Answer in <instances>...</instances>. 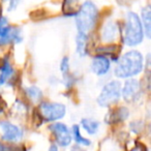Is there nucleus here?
Segmentation results:
<instances>
[{"instance_id": "f8f14e48", "label": "nucleus", "mask_w": 151, "mask_h": 151, "mask_svg": "<svg viewBox=\"0 0 151 151\" xmlns=\"http://www.w3.org/2000/svg\"><path fill=\"white\" fill-rule=\"evenodd\" d=\"M130 115L129 109L127 107H119L109 112L106 118V122L108 124H116L119 122H123L128 119Z\"/></svg>"}, {"instance_id": "1a4fd4ad", "label": "nucleus", "mask_w": 151, "mask_h": 151, "mask_svg": "<svg viewBox=\"0 0 151 151\" xmlns=\"http://www.w3.org/2000/svg\"><path fill=\"white\" fill-rule=\"evenodd\" d=\"M90 70L97 78H104L112 70V60L105 55L97 54L90 61Z\"/></svg>"}, {"instance_id": "6ab92c4d", "label": "nucleus", "mask_w": 151, "mask_h": 151, "mask_svg": "<svg viewBox=\"0 0 151 151\" xmlns=\"http://www.w3.org/2000/svg\"><path fill=\"white\" fill-rule=\"evenodd\" d=\"M69 69H70V59H69L68 56H64L60 61L59 70L62 73V76H65L69 73Z\"/></svg>"}, {"instance_id": "dca6fc26", "label": "nucleus", "mask_w": 151, "mask_h": 151, "mask_svg": "<svg viewBox=\"0 0 151 151\" xmlns=\"http://www.w3.org/2000/svg\"><path fill=\"white\" fill-rule=\"evenodd\" d=\"M15 75V69L12 65L11 61L4 58L0 66V87L4 86Z\"/></svg>"}, {"instance_id": "4be33fe9", "label": "nucleus", "mask_w": 151, "mask_h": 151, "mask_svg": "<svg viewBox=\"0 0 151 151\" xmlns=\"http://www.w3.org/2000/svg\"><path fill=\"white\" fill-rule=\"evenodd\" d=\"M48 151H60L59 150V147L57 146L55 143H52V144L49 146V149H48Z\"/></svg>"}, {"instance_id": "0eeeda50", "label": "nucleus", "mask_w": 151, "mask_h": 151, "mask_svg": "<svg viewBox=\"0 0 151 151\" xmlns=\"http://www.w3.org/2000/svg\"><path fill=\"white\" fill-rule=\"evenodd\" d=\"M49 130L55 139V144L59 148H68L73 144L70 127L61 121L53 122L49 125Z\"/></svg>"}, {"instance_id": "4468645a", "label": "nucleus", "mask_w": 151, "mask_h": 151, "mask_svg": "<svg viewBox=\"0 0 151 151\" xmlns=\"http://www.w3.org/2000/svg\"><path fill=\"white\" fill-rule=\"evenodd\" d=\"M88 46H89V35L84 33L77 32L75 38V50L76 54L81 58H84L88 55Z\"/></svg>"}, {"instance_id": "a211bd4d", "label": "nucleus", "mask_w": 151, "mask_h": 151, "mask_svg": "<svg viewBox=\"0 0 151 151\" xmlns=\"http://www.w3.org/2000/svg\"><path fill=\"white\" fill-rule=\"evenodd\" d=\"M26 96L33 103H40L42 101V97H44V92L42 90L36 85H30V86L25 88Z\"/></svg>"}, {"instance_id": "ddd939ff", "label": "nucleus", "mask_w": 151, "mask_h": 151, "mask_svg": "<svg viewBox=\"0 0 151 151\" xmlns=\"http://www.w3.org/2000/svg\"><path fill=\"white\" fill-rule=\"evenodd\" d=\"M70 132L73 142L76 144V146L87 148V147H90L92 145V141L82 134V129H81L79 124H73L70 127Z\"/></svg>"}, {"instance_id": "f257e3e1", "label": "nucleus", "mask_w": 151, "mask_h": 151, "mask_svg": "<svg viewBox=\"0 0 151 151\" xmlns=\"http://www.w3.org/2000/svg\"><path fill=\"white\" fill-rule=\"evenodd\" d=\"M144 68L145 56L139 50L132 49L118 57L113 73L118 80H126L137 78L144 71Z\"/></svg>"}, {"instance_id": "2eb2a0df", "label": "nucleus", "mask_w": 151, "mask_h": 151, "mask_svg": "<svg viewBox=\"0 0 151 151\" xmlns=\"http://www.w3.org/2000/svg\"><path fill=\"white\" fill-rule=\"evenodd\" d=\"M80 127L86 132L87 136H96L101 129V122L92 117H84L80 121Z\"/></svg>"}, {"instance_id": "f03ea898", "label": "nucleus", "mask_w": 151, "mask_h": 151, "mask_svg": "<svg viewBox=\"0 0 151 151\" xmlns=\"http://www.w3.org/2000/svg\"><path fill=\"white\" fill-rule=\"evenodd\" d=\"M73 18L77 32L90 35L99 22V9L92 0H85L77 9Z\"/></svg>"}, {"instance_id": "7ed1b4c3", "label": "nucleus", "mask_w": 151, "mask_h": 151, "mask_svg": "<svg viewBox=\"0 0 151 151\" xmlns=\"http://www.w3.org/2000/svg\"><path fill=\"white\" fill-rule=\"evenodd\" d=\"M121 36L123 44L128 48H136L142 45L145 40V33L139 14L132 11H128L125 14Z\"/></svg>"}, {"instance_id": "39448f33", "label": "nucleus", "mask_w": 151, "mask_h": 151, "mask_svg": "<svg viewBox=\"0 0 151 151\" xmlns=\"http://www.w3.org/2000/svg\"><path fill=\"white\" fill-rule=\"evenodd\" d=\"M38 112L40 117L47 122L61 121L66 115V107L64 104L59 101H42L38 105Z\"/></svg>"}, {"instance_id": "5701e85b", "label": "nucleus", "mask_w": 151, "mask_h": 151, "mask_svg": "<svg viewBox=\"0 0 151 151\" xmlns=\"http://www.w3.org/2000/svg\"><path fill=\"white\" fill-rule=\"evenodd\" d=\"M0 151H9V147L1 141H0Z\"/></svg>"}, {"instance_id": "20e7f679", "label": "nucleus", "mask_w": 151, "mask_h": 151, "mask_svg": "<svg viewBox=\"0 0 151 151\" xmlns=\"http://www.w3.org/2000/svg\"><path fill=\"white\" fill-rule=\"evenodd\" d=\"M121 86L122 83L119 80H111L106 83L96 97L97 106L107 109L119 103L121 99Z\"/></svg>"}, {"instance_id": "aec40b11", "label": "nucleus", "mask_w": 151, "mask_h": 151, "mask_svg": "<svg viewBox=\"0 0 151 151\" xmlns=\"http://www.w3.org/2000/svg\"><path fill=\"white\" fill-rule=\"evenodd\" d=\"M79 0H64V2H63V6L67 5V9H65L64 11H71V14L73 15L75 17L76 15V12L73 9V4H75L76 2H78Z\"/></svg>"}, {"instance_id": "9d476101", "label": "nucleus", "mask_w": 151, "mask_h": 151, "mask_svg": "<svg viewBox=\"0 0 151 151\" xmlns=\"http://www.w3.org/2000/svg\"><path fill=\"white\" fill-rule=\"evenodd\" d=\"M141 83L137 78L126 79L121 86V99L125 103H134L141 95Z\"/></svg>"}, {"instance_id": "423d86ee", "label": "nucleus", "mask_w": 151, "mask_h": 151, "mask_svg": "<svg viewBox=\"0 0 151 151\" xmlns=\"http://www.w3.org/2000/svg\"><path fill=\"white\" fill-rule=\"evenodd\" d=\"M23 40L22 29L19 26H12L5 16L0 17V47L9 44H21Z\"/></svg>"}, {"instance_id": "6e6552de", "label": "nucleus", "mask_w": 151, "mask_h": 151, "mask_svg": "<svg viewBox=\"0 0 151 151\" xmlns=\"http://www.w3.org/2000/svg\"><path fill=\"white\" fill-rule=\"evenodd\" d=\"M24 138L21 126L7 120H0V140L5 143H19Z\"/></svg>"}, {"instance_id": "b1692460", "label": "nucleus", "mask_w": 151, "mask_h": 151, "mask_svg": "<svg viewBox=\"0 0 151 151\" xmlns=\"http://www.w3.org/2000/svg\"><path fill=\"white\" fill-rule=\"evenodd\" d=\"M69 151H87L85 150V148H82V147H79V146H73L70 148Z\"/></svg>"}, {"instance_id": "9b49d317", "label": "nucleus", "mask_w": 151, "mask_h": 151, "mask_svg": "<svg viewBox=\"0 0 151 151\" xmlns=\"http://www.w3.org/2000/svg\"><path fill=\"white\" fill-rule=\"evenodd\" d=\"M121 35V29L117 22L108 19L101 28V40L104 44L113 45Z\"/></svg>"}, {"instance_id": "f3484780", "label": "nucleus", "mask_w": 151, "mask_h": 151, "mask_svg": "<svg viewBox=\"0 0 151 151\" xmlns=\"http://www.w3.org/2000/svg\"><path fill=\"white\" fill-rule=\"evenodd\" d=\"M139 17H140L141 23H142L143 29H144L145 37L149 40L151 36V7H150V5H145L144 7H142Z\"/></svg>"}, {"instance_id": "412c9836", "label": "nucleus", "mask_w": 151, "mask_h": 151, "mask_svg": "<svg viewBox=\"0 0 151 151\" xmlns=\"http://www.w3.org/2000/svg\"><path fill=\"white\" fill-rule=\"evenodd\" d=\"M20 4V0H9V6H7V12H15L17 7Z\"/></svg>"}]
</instances>
